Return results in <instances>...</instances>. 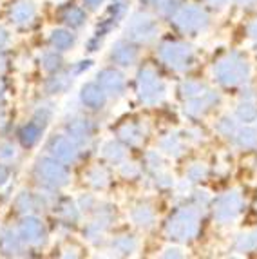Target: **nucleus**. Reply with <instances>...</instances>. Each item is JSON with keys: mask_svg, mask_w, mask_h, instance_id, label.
<instances>
[{"mask_svg": "<svg viewBox=\"0 0 257 259\" xmlns=\"http://www.w3.org/2000/svg\"><path fill=\"white\" fill-rule=\"evenodd\" d=\"M9 42V36H8V31L4 27H0V49H4V46Z\"/></svg>", "mask_w": 257, "mask_h": 259, "instance_id": "obj_39", "label": "nucleus"}, {"mask_svg": "<svg viewBox=\"0 0 257 259\" xmlns=\"http://www.w3.org/2000/svg\"><path fill=\"white\" fill-rule=\"evenodd\" d=\"M199 229V212L197 208L185 207L176 210L167 223V232L172 239L178 241H189L197 234Z\"/></svg>", "mask_w": 257, "mask_h": 259, "instance_id": "obj_2", "label": "nucleus"}, {"mask_svg": "<svg viewBox=\"0 0 257 259\" xmlns=\"http://www.w3.org/2000/svg\"><path fill=\"white\" fill-rule=\"evenodd\" d=\"M232 140H234L237 145H241V147H252V145H255L257 136H255V133H253V131L241 129V127H237V131L234 133Z\"/></svg>", "mask_w": 257, "mask_h": 259, "instance_id": "obj_28", "label": "nucleus"}, {"mask_svg": "<svg viewBox=\"0 0 257 259\" xmlns=\"http://www.w3.org/2000/svg\"><path fill=\"white\" fill-rule=\"evenodd\" d=\"M241 210H243V198L237 192H227L225 196L218 199L214 208V216L219 223H232L239 218Z\"/></svg>", "mask_w": 257, "mask_h": 259, "instance_id": "obj_8", "label": "nucleus"}, {"mask_svg": "<svg viewBox=\"0 0 257 259\" xmlns=\"http://www.w3.org/2000/svg\"><path fill=\"white\" fill-rule=\"evenodd\" d=\"M248 31H250V35H252V36H253V38H257V20H255V22H253L252 26H250V27H248Z\"/></svg>", "mask_w": 257, "mask_h": 259, "instance_id": "obj_42", "label": "nucleus"}, {"mask_svg": "<svg viewBox=\"0 0 257 259\" xmlns=\"http://www.w3.org/2000/svg\"><path fill=\"white\" fill-rule=\"evenodd\" d=\"M121 172H123L125 176H136L138 168L134 167V163H123L121 165Z\"/></svg>", "mask_w": 257, "mask_h": 259, "instance_id": "obj_38", "label": "nucleus"}, {"mask_svg": "<svg viewBox=\"0 0 257 259\" xmlns=\"http://www.w3.org/2000/svg\"><path fill=\"white\" fill-rule=\"evenodd\" d=\"M237 250H253L257 248V230L255 232H246V234H241L239 238L236 241Z\"/></svg>", "mask_w": 257, "mask_h": 259, "instance_id": "obj_30", "label": "nucleus"}, {"mask_svg": "<svg viewBox=\"0 0 257 259\" xmlns=\"http://www.w3.org/2000/svg\"><path fill=\"white\" fill-rule=\"evenodd\" d=\"M216 102H218V95L208 89L206 93L196 96V98L187 100V112L192 114V116H199V114H203V112L208 111Z\"/></svg>", "mask_w": 257, "mask_h": 259, "instance_id": "obj_16", "label": "nucleus"}, {"mask_svg": "<svg viewBox=\"0 0 257 259\" xmlns=\"http://www.w3.org/2000/svg\"><path fill=\"white\" fill-rule=\"evenodd\" d=\"M42 64H44V67L48 71H56L58 67H60V64H62V56H60V51H49V53H46L44 55V58H42Z\"/></svg>", "mask_w": 257, "mask_h": 259, "instance_id": "obj_33", "label": "nucleus"}, {"mask_svg": "<svg viewBox=\"0 0 257 259\" xmlns=\"http://www.w3.org/2000/svg\"><path fill=\"white\" fill-rule=\"evenodd\" d=\"M56 212H58V216L64 221H67V223H74V221L78 220V207L73 201H69V199H64V201L58 205Z\"/></svg>", "mask_w": 257, "mask_h": 259, "instance_id": "obj_26", "label": "nucleus"}, {"mask_svg": "<svg viewBox=\"0 0 257 259\" xmlns=\"http://www.w3.org/2000/svg\"><path fill=\"white\" fill-rule=\"evenodd\" d=\"M138 95L143 104L156 105L167 95V85L154 69L145 67L138 73Z\"/></svg>", "mask_w": 257, "mask_h": 259, "instance_id": "obj_3", "label": "nucleus"}, {"mask_svg": "<svg viewBox=\"0 0 257 259\" xmlns=\"http://www.w3.org/2000/svg\"><path fill=\"white\" fill-rule=\"evenodd\" d=\"M112 248H114L118 254H123V255L133 254V252L138 248V241L133 238V236H121V238L112 241Z\"/></svg>", "mask_w": 257, "mask_h": 259, "instance_id": "obj_25", "label": "nucleus"}, {"mask_svg": "<svg viewBox=\"0 0 257 259\" xmlns=\"http://www.w3.org/2000/svg\"><path fill=\"white\" fill-rule=\"evenodd\" d=\"M253 116H255V109L250 104H241L239 107H237V118H239L241 121H250Z\"/></svg>", "mask_w": 257, "mask_h": 259, "instance_id": "obj_36", "label": "nucleus"}, {"mask_svg": "<svg viewBox=\"0 0 257 259\" xmlns=\"http://www.w3.org/2000/svg\"><path fill=\"white\" fill-rule=\"evenodd\" d=\"M174 24L178 29L187 35H197L208 27V17L201 8L187 6L178 11V15L174 17Z\"/></svg>", "mask_w": 257, "mask_h": 259, "instance_id": "obj_6", "label": "nucleus"}, {"mask_svg": "<svg viewBox=\"0 0 257 259\" xmlns=\"http://www.w3.org/2000/svg\"><path fill=\"white\" fill-rule=\"evenodd\" d=\"M187 176H189V182H199V180H203L206 176V167L203 163H194L189 168Z\"/></svg>", "mask_w": 257, "mask_h": 259, "instance_id": "obj_35", "label": "nucleus"}, {"mask_svg": "<svg viewBox=\"0 0 257 259\" xmlns=\"http://www.w3.org/2000/svg\"><path fill=\"white\" fill-rule=\"evenodd\" d=\"M131 218L138 227H150L154 223V210L149 207V205H138L133 212H131Z\"/></svg>", "mask_w": 257, "mask_h": 259, "instance_id": "obj_20", "label": "nucleus"}, {"mask_svg": "<svg viewBox=\"0 0 257 259\" xmlns=\"http://www.w3.org/2000/svg\"><path fill=\"white\" fill-rule=\"evenodd\" d=\"M98 83L103 91L111 96H121L125 93V87H127V82H125L123 74L116 69H103L98 73Z\"/></svg>", "mask_w": 257, "mask_h": 259, "instance_id": "obj_11", "label": "nucleus"}, {"mask_svg": "<svg viewBox=\"0 0 257 259\" xmlns=\"http://www.w3.org/2000/svg\"><path fill=\"white\" fill-rule=\"evenodd\" d=\"M250 74L248 62L244 60L239 53H230L216 64L214 76L223 85H241L246 82Z\"/></svg>", "mask_w": 257, "mask_h": 259, "instance_id": "obj_1", "label": "nucleus"}, {"mask_svg": "<svg viewBox=\"0 0 257 259\" xmlns=\"http://www.w3.org/2000/svg\"><path fill=\"white\" fill-rule=\"evenodd\" d=\"M48 151L55 160L62 161V163H73L78 158L76 142L71 136H67V134L53 136L48 143Z\"/></svg>", "mask_w": 257, "mask_h": 259, "instance_id": "obj_9", "label": "nucleus"}, {"mask_svg": "<svg viewBox=\"0 0 257 259\" xmlns=\"http://www.w3.org/2000/svg\"><path fill=\"white\" fill-rule=\"evenodd\" d=\"M237 4H241V6H248V4H252L253 0H236Z\"/></svg>", "mask_w": 257, "mask_h": 259, "instance_id": "obj_44", "label": "nucleus"}, {"mask_svg": "<svg viewBox=\"0 0 257 259\" xmlns=\"http://www.w3.org/2000/svg\"><path fill=\"white\" fill-rule=\"evenodd\" d=\"M42 131H44L42 125H38L36 121H31V123H27V125L22 127L20 133H18L20 142L24 143L26 147H33L34 143L40 140V136H42Z\"/></svg>", "mask_w": 257, "mask_h": 259, "instance_id": "obj_19", "label": "nucleus"}, {"mask_svg": "<svg viewBox=\"0 0 257 259\" xmlns=\"http://www.w3.org/2000/svg\"><path fill=\"white\" fill-rule=\"evenodd\" d=\"M93 123L87 118H73L67 123V136L74 140L76 143H85L93 138Z\"/></svg>", "mask_w": 257, "mask_h": 259, "instance_id": "obj_15", "label": "nucleus"}, {"mask_svg": "<svg viewBox=\"0 0 257 259\" xmlns=\"http://www.w3.org/2000/svg\"><path fill=\"white\" fill-rule=\"evenodd\" d=\"M87 180H89L91 185L96 187V189H103V187L109 183L107 172H105V168H102V167H95L93 170H89V174H87Z\"/></svg>", "mask_w": 257, "mask_h": 259, "instance_id": "obj_29", "label": "nucleus"}, {"mask_svg": "<svg viewBox=\"0 0 257 259\" xmlns=\"http://www.w3.org/2000/svg\"><path fill=\"white\" fill-rule=\"evenodd\" d=\"M22 246H24V241L20 239L18 232H13L11 229L0 230V250H2V254H18L22 250Z\"/></svg>", "mask_w": 257, "mask_h": 259, "instance_id": "obj_17", "label": "nucleus"}, {"mask_svg": "<svg viewBox=\"0 0 257 259\" xmlns=\"http://www.w3.org/2000/svg\"><path fill=\"white\" fill-rule=\"evenodd\" d=\"M17 207H18V210L26 212V214L27 212H34V210H38L40 199L34 194H29V192H22L17 198Z\"/></svg>", "mask_w": 257, "mask_h": 259, "instance_id": "obj_24", "label": "nucleus"}, {"mask_svg": "<svg viewBox=\"0 0 257 259\" xmlns=\"http://www.w3.org/2000/svg\"><path fill=\"white\" fill-rule=\"evenodd\" d=\"M18 236L20 239L24 241V245H31V246H36V245H42L44 239H46V229H44V225L40 220L33 216H27L22 220V223L18 225Z\"/></svg>", "mask_w": 257, "mask_h": 259, "instance_id": "obj_10", "label": "nucleus"}, {"mask_svg": "<svg viewBox=\"0 0 257 259\" xmlns=\"http://www.w3.org/2000/svg\"><path fill=\"white\" fill-rule=\"evenodd\" d=\"M2 98H4V83L0 80V102H2Z\"/></svg>", "mask_w": 257, "mask_h": 259, "instance_id": "obj_45", "label": "nucleus"}, {"mask_svg": "<svg viewBox=\"0 0 257 259\" xmlns=\"http://www.w3.org/2000/svg\"><path fill=\"white\" fill-rule=\"evenodd\" d=\"M206 91H208V87H205L199 82H185L183 85H181V93H183V96L187 100L196 98V96L203 95V93H206Z\"/></svg>", "mask_w": 257, "mask_h": 259, "instance_id": "obj_31", "label": "nucleus"}, {"mask_svg": "<svg viewBox=\"0 0 257 259\" xmlns=\"http://www.w3.org/2000/svg\"><path fill=\"white\" fill-rule=\"evenodd\" d=\"M62 20L71 27H81L87 22V15L83 13V9L71 6V8L64 9V13H62Z\"/></svg>", "mask_w": 257, "mask_h": 259, "instance_id": "obj_21", "label": "nucleus"}, {"mask_svg": "<svg viewBox=\"0 0 257 259\" xmlns=\"http://www.w3.org/2000/svg\"><path fill=\"white\" fill-rule=\"evenodd\" d=\"M6 121V116H4V112H2V109H0V125Z\"/></svg>", "mask_w": 257, "mask_h": 259, "instance_id": "obj_46", "label": "nucleus"}, {"mask_svg": "<svg viewBox=\"0 0 257 259\" xmlns=\"http://www.w3.org/2000/svg\"><path fill=\"white\" fill-rule=\"evenodd\" d=\"M17 158V149H15L13 143H2L0 145V161L2 163H9V161H13Z\"/></svg>", "mask_w": 257, "mask_h": 259, "instance_id": "obj_34", "label": "nucleus"}, {"mask_svg": "<svg viewBox=\"0 0 257 259\" xmlns=\"http://www.w3.org/2000/svg\"><path fill=\"white\" fill-rule=\"evenodd\" d=\"M111 60L114 62V64L121 65V67H131V65H134L138 60V49L134 48L133 44L120 40V42H116L114 46H112Z\"/></svg>", "mask_w": 257, "mask_h": 259, "instance_id": "obj_14", "label": "nucleus"}, {"mask_svg": "<svg viewBox=\"0 0 257 259\" xmlns=\"http://www.w3.org/2000/svg\"><path fill=\"white\" fill-rule=\"evenodd\" d=\"M34 174L38 178V182L44 183L49 189H60V187L67 185L69 174L67 168L62 161L55 160V158H42L34 167Z\"/></svg>", "mask_w": 257, "mask_h": 259, "instance_id": "obj_5", "label": "nucleus"}, {"mask_svg": "<svg viewBox=\"0 0 257 259\" xmlns=\"http://www.w3.org/2000/svg\"><path fill=\"white\" fill-rule=\"evenodd\" d=\"M73 83V74H56L48 82V91L53 95L58 93H65L69 89V85Z\"/></svg>", "mask_w": 257, "mask_h": 259, "instance_id": "obj_23", "label": "nucleus"}, {"mask_svg": "<svg viewBox=\"0 0 257 259\" xmlns=\"http://www.w3.org/2000/svg\"><path fill=\"white\" fill-rule=\"evenodd\" d=\"M76 42V36L71 33V31L65 29H56L51 33V46L56 51H67L71 49Z\"/></svg>", "mask_w": 257, "mask_h": 259, "instance_id": "obj_18", "label": "nucleus"}, {"mask_svg": "<svg viewBox=\"0 0 257 259\" xmlns=\"http://www.w3.org/2000/svg\"><path fill=\"white\" fill-rule=\"evenodd\" d=\"M158 53H159V58L174 71H185L194 64L192 49L183 42H176V40L163 42L159 46Z\"/></svg>", "mask_w": 257, "mask_h": 259, "instance_id": "obj_4", "label": "nucleus"}, {"mask_svg": "<svg viewBox=\"0 0 257 259\" xmlns=\"http://www.w3.org/2000/svg\"><path fill=\"white\" fill-rule=\"evenodd\" d=\"M9 17H11V22L17 26H29L36 17V8L31 0H17L9 9Z\"/></svg>", "mask_w": 257, "mask_h": 259, "instance_id": "obj_13", "label": "nucleus"}, {"mask_svg": "<svg viewBox=\"0 0 257 259\" xmlns=\"http://www.w3.org/2000/svg\"><path fill=\"white\" fill-rule=\"evenodd\" d=\"M80 102L89 109H102L107 102V93L100 87L98 82H91L80 89Z\"/></svg>", "mask_w": 257, "mask_h": 259, "instance_id": "obj_12", "label": "nucleus"}, {"mask_svg": "<svg viewBox=\"0 0 257 259\" xmlns=\"http://www.w3.org/2000/svg\"><path fill=\"white\" fill-rule=\"evenodd\" d=\"M120 138L123 142H127L128 145H140L143 140V133L142 127L136 125V123H128V125H123L120 129Z\"/></svg>", "mask_w": 257, "mask_h": 259, "instance_id": "obj_22", "label": "nucleus"}, {"mask_svg": "<svg viewBox=\"0 0 257 259\" xmlns=\"http://www.w3.org/2000/svg\"><path fill=\"white\" fill-rule=\"evenodd\" d=\"M161 149L165 152H168V154H181V149H183V145H181V140L178 138L176 134H170V136H167V138L161 142Z\"/></svg>", "mask_w": 257, "mask_h": 259, "instance_id": "obj_32", "label": "nucleus"}, {"mask_svg": "<svg viewBox=\"0 0 257 259\" xmlns=\"http://www.w3.org/2000/svg\"><path fill=\"white\" fill-rule=\"evenodd\" d=\"M8 180H9V168L6 167V163H2V161H0V187L6 185V183H8Z\"/></svg>", "mask_w": 257, "mask_h": 259, "instance_id": "obj_37", "label": "nucleus"}, {"mask_svg": "<svg viewBox=\"0 0 257 259\" xmlns=\"http://www.w3.org/2000/svg\"><path fill=\"white\" fill-rule=\"evenodd\" d=\"M210 6H214V8H221L223 4H227V0H206Z\"/></svg>", "mask_w": 257, "mask_h": 259, "instance_id": "obj_41", "label": "nucleus"}, {"mask_svg": "<svg viewBox=\"0 0 257 259\" xmlns=\"http://www.w3.org/2000/svg\"><path fill=\"white\" fill-rule=\"evenodd\" d=\"M125 33L133 42H150L158 35V22L145 13H134L128 18Z\"/></svg>", "mask_w": 257, "mask_h": 259, "instance_id": "obj_7", "label": "nucleus"}, {"mask_svg": "<svg viewBox=\"0 0 257 259\" xmlns=\"http://www.w3.org/2000/svg\"><path fill=\"white\" fill-rule=\"evenodd\" d=\"M165 252H167V254H165V255H181V254H178V252H180V250H178V248H174V250H172V248H167V250H165Z\"/></svg>", "mask_w": 257, "mask_h": 259, "instance_id": "obj_43", "label": "nucleus"}, {"mask_svg": "<svg viewBox=\"0 0 257 259\" xmlns=\"http://www.w3.org/2000/svg\"><path fill=\"white\" fill-rule=\"evenodd\" d=\"M103 156H105L111 163H120V161L125 160V151L120 143L109 142V143H105V147H103Z\"/></svg>", "mask_w": 257, "mask_h": 259, "instance_id": "obj_27", "label": "nucleus"}, {"mask_svg": "<svg viewBox=\"0 0 257 259\" xmlns=\"http://www.w3.org/2000/svg\"><path fill=\"white\" fill-rule=\"evenodd\" d=\"M83 4H85L89 9H98L100 6L103 4V0H83Z\"/></svg>", "mask_w": 257, "mask_h": 259, "instance_id": "obj_40", "label": "nucleus"}]
</instances>
